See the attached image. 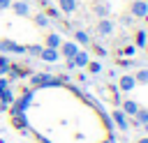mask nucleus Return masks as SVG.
I'll list each match as a JSON object with an SVG mask.
<instances>
[{"instance_id": "f257e3e1", "label": "nucleus", "mask_w": 148, "mask_h": 143, "mask_svg": "<svg viewBox=\"0 0 148 143\" xmlns=\"http://www.w3.org/2000/svg\"><path fill=\"white\" fill-rule=\"evenodd\" d=\"M130 12H132V16L143 18V16L148 14V0H134V2L130 5Z\"/></svg>"}, {"instance_id": "f03ea898", "label": "nucleus", "mask_w": 148, "mask_h": 143, "mask_svg": "<svg viewBox=\"0 0 148 143\" xmlns=\"http://www.w3.org/2000/svg\"><path fill=\"white\" fill-rule=\"evenodd\" d=\"M0 51H5V53H25V46H21V44H16L12 39H2L0 42Z\"/></svg>"}, {"instance_id": "7ed1b4c3", "label": "nucleus", "mask_w": 148, "mask_h": 143, "mask_svg": "<svg viewBox=\"0 0 148 143\" xmlns=\"http://www.w3.org/2000/svg\"><path fill=\"white\" fill-rule=\"evenodd\" d=\"M39 58H42V60H46V62H58L60 51H58V48H49V46H46V48H42V51H39Z\"/></svg>"}, {"instance_id": "20e7f679", "label": "nucleus", "mask_w": 148, "mask_h": 143, "mask_svg": "<svg viewBox=\"0 0 148 143\" xmlns=\"http://www.w3.org/2000/svg\"><path fill=\"white\" fill-rule=\"evenodd\" d=\"M32 83L35 85H53V83H60V81L53 78V76H49V74H35L32 76Z\"/></svg>"}, {"instance_id": "39448f33", "label": "nucleus", "mask_w": 148, "mask_h": 143, "mask_svg": "<svg viewBox=\"0 0 148 143\" xmlns=\"http://www.w3.org/2000/svg\"><path fill=\"white\" fill-rule=\"evenodd\" d=\"M76 51H79V46H76L74 42H60V53H62L67 60H69V58H72Z\"/></svg>"}, {"instance_id": "423d86ee", "label": "nucleus", "mask_w": 148, "mask_h": 143, "mask_svg": "<svg viewBox=\"0 0 148 143\" xmlns=\"http://www.w3.org/2000/svg\"><path fill=\"white\" fill-rule=\"evenodd\" d=\"M97 32L99 35H111L113 32V21H109V18H99V23H97Z\"/></svg>"}, {"instance_id": "0eeeda50", "label": "nucleus", "mask_w": 148, "mask_h": 143, "mask_svg": "<svg viewBox=\"0 0 148 143\" xmlns=\"http://www.w3.org/2000/svg\"><path fill=\"white\" fill-rule=\"evenodd\" d=\"M113 122H116V127L118 129H127V115L123 113V111H113Z\"/></svg>"}, {"instance_id": "6e6552de", "label": "nucleus", "mask_w": 148, "mask_h": 143, "mask_svg": "<svg viewBox=\"0 0 148 143\" xmlns=\"http://www.w3.org/2000/svg\"><path fill=\"white\" fill-rule=\"evenodd\" d=\"M12 9H14L18 16H28V14H30V7H28V2H18V0H16V2H12Z\"/></svg>"}, {"instance_id": "1a4fd4ad", "label": "nucleus", "mask_w": 148, "mask_h": 143, "mask_svg": "<svg viewBox=\"0 0 148 143\" xmlns=\"http://www.w3.org/2000/svg\"><path fill=\"white\" fill-rule=\"evenodd\" d=\"M134 85H136V81H134V76H130V74H125V76L120 78V90H125V92H127V90H132Z\"/></svg>"}, {"instance_id": "9d476101", "label": "nucleus", "mask_w": 148, "mask_h": 143, "mask_svg": "<svg viewBox=\"0 0 148 143\" xmlns=\"http://www.w3.org/2000/svg\"><path fill=\"white\" fill-rule=\"evenodd\" d=\"M136 111H139V104H136V101H132V99H127V101L123 104V113H125V115H134Z\"/></svg>"}, {"instance_id": "9b49d317", "label": "nucleus", "mask_w": 148, "mask_h": 143, "mask_svg": "<svg viewBox=\"0 0 148 143\" xmlns=\"http://www.w3.org/2000/svg\"><path fill=\"white\" fill-rule=\"evenodd\" d=\"M58 5H60V9L65 14H72L76 9V0H58Z\"/></svg>"}, {"instance_id": "f8f14e48", "label": "nucleus", "mask_w": 148, "mask_h": 143, "mask_svg": "<svg viewBox=\"0 0 148 143\" xmlns=\"http://www.w3.org/2000/svg\"><path fill=\"white\" fill-rule=\"evenodd\" d=\"M92 12H95L99 18H106V16H109V5L99 2V5H95V7H92Z\"/></svg>"}, {"instance_id": "ddd939ff", "label": "nucleus", "mask_w": 148, "mask_h": 143, "mask_svg": "<svg viewBox=\"0 0 148 143\" xmlns=\"http://www.w3.org/2000/svg\"><path fill=\"white\" fill-rule=\"evenodd\" d=\"M14 127H18V129H25V118H23V111H14Z\"/></svg>"}, {"instance_id": "4468645a", "label": "nucleus", "mask_w": 148, "mask_h": 143, "mask_svg": "<svg viewBox=\"0 0 148 143\" xmlns=\"http://www.w3.org/2000/svg\"><path fill=\"white\" fill-rule=\"evenodd\" d=\"M46 46H49V48H58V46H60V37H58L56 32H51V35L46 37Z\"/></svg>"}, {"instance_id": "2eb2a0df", "label": "nucleus", "mask_w": 148, "mask_h": 143, "mask_svg": "<svg viewBox=\"0 0 148 143\" xmlns=\"http://www.w3.org/2000/svg\"><path fill=\"white\" fill-rule=\"evenodd\" d=\"M74 39L81 42V44H90V37H88V32H83V30H76V32H74Z\"/></svg>"}, {"instance_id": "dca6fc26", "label": "nucleus", "mask_w": 148, "mask_h": 143, "mask_svg": "<svg viewBox=\"0 0 148 143\" xmlns=\"http://www.w3.org/2000/svg\"><path fill=\"white\" fill-rule=\"evenodd\" d=\"M134 81H136V83H148V69H139V72L134 74Z\"/></svg>"}, {"instance_id": "f3484780", "label": "nucleus", "mask_w": 148, "mask_h": 143, "mask_svg": "<svg viewBox=\"0 0 148 143\" xmlns=\"http://www.w3.org/2000/svg\"><path fill=\"white\" fill-rule=\"evenodd\" d=\"M9 67H12L9 58H7V55H0V74H7V72H9Z\"/></svg>"}, {"instance_id": "a211bd4d", "label": "nucleus", "mask_w": 148, "mask_h": 143, "mask_svg": "<svg viewBox=\"0 0 148 143\" xmlns=\"http://www.w3.org/2000/svg\"><path fill=\"white\" fill-rule=\"evenodd\" d=\"M134 115H136V122H141V125H146V122H148V111H146V108H139Z\"/></svg>"}, {"instance_id": "6ab92c4d", "label": "nucleus", "mask_w": 148, "mask_h": 143, "mask_svg": "<svg viewBox=\"0 0 148 143\" xmlns=\"http://www.w3.org/2000/svg\"><path fill=\"white\" fill-rule=\"evenodd\" d=\"M35 23H37L39 28H44V25H49V16H46V14H37V16H35Z\"/></svg>"}, {"instance_id": "aec40b11", "label": "nucleus", "mask_w": 148, "mask_h": 143, "mask_svg": "<svg viewBox=\"0 0 148 143\" xmlns=\"http://www.w3.org/2000/svg\"><path fill=\"white\" fill-rule=\"evenodd\" d=\"M136 46H146V32L143 30L136 32Z\"/></svg>"}, {"instance_id": "412c9836", "label": "nucleus", "mask_w": 148, "mask_h": 143, "mask_svg": "<svg viewBox=\"0 0 148 143\" xmlns=\"http://www.w3.org/2000/svg\"><path fill=\"white\" fill-rule=\"evenodd\" d=\"M88 69H90V72H92V74H99V72H102V65H99V62H95V60H92V62H88Z\"/></svg>"}, {"instance_id": "4be33fe9", "label": "nucleus", "mask_w": 148, "mask_h": 143, "mask_svg": "<svg viewBox=\"0 0 148 143\" xmlns=\"http://www.w3.org/2000/svg\"><path fill=\"white\" fill-rule=\"evenodd\" d=\"M39 51H42V46H25V53H30V55H39Z\"/></svg>"}, {"instance_id": "5701e85b", "label": "nucleus", "mask_w": 148, "mask_h": 143, "mask_svg": "<svg viewBox=\"0 0 148 143\" xmlns=\"http://www.w3.org/2000/svg\"><path fill=\"white\" fill-rule=\"evenodd\" d=\"M46 16H51V18H58V16H60V12H58V9H53V7H49V9H46Z\"/></svg>"}, {"instance_id": "b1692460", "label": "nucleus", "mask_w": 148, "mask_h": 143, "mask_svg": "<svg viewBox=\"0 0 148 143\" xmlns=\"http://www.w3.org/2000/svg\"><path fill=\"white\" fill-rule=\"evenodd\" d=\"M123 53H125V55H134V46H125Z\"/></svg>"}, {"instance_id": "393cba45", "label": "nucleus", "mask_w": 148, "mask_h": 143, "mask_svg": "<svg viewBox=\"0 0 148 143\" xmlns=\"http://www.w3.org/2000/svg\"><path fill=\"white\" fill-rule=\"evenodd\" d=\"M7 7H12V0H0V9H7Z\"/></svg>"}, {"instance_id": "a878e982", "label": "nucleus", "mask_w": 148, "mask_h": 143, "mask_svg": "<svg viewBox=\"0 0 148 143\" xmlns=\"http://www.w3.org/2000/svg\"><path fill=\"white\" fill-rule=\"evenodd\" d=\"M118 65H120V67H130V65H132V60H118Z\"/></svg>"}, {"instance_id": "bb28decb", "label": "nucleus", "mask_w": 148, "mask_h": 143, "mask_svg": "<svg viewBox=\"0 0 148 143\" xmlns=\"http://www.w3.org/2000/svg\"><path fill=\"white\" fill-rule=\"evenodd\" d=\"M7 88V78H0V90H5Z\"/></svg>"}, {"instance_id": "cd10ccee", "label": "nucleus", "mask_w": 148, "mask_h": 143, "mask_svg": "<svg viewBox=\"0 0 148 143\" xmlns=\"http://www.w3.org/2000/svg\"><path fill=\"white\" fill-rule=\"evenodd\" d=\"M139 143H148V138H141V141H139Z\"/></svg>"}, {"instance_id": "c85d7f7f", "label": "nucleus", "mask_w": 148, "mask_h": 143, "mask_svg": "<svg viewBox=\"0 0 148 143\" xmlns=\"http://www.w3.org/2000/svg\"><path fill=\"white\" fill-rule=\"evenodd\" d=\"M143 48H146V53H148V42H146V46H143Z\"/></svg>"}, {"instance_id": "c756f323", "label": "nucleus", "mask_w": 148, "mask_h": 143, "mask_svg": "<svg viewBox=\"0 0 148 143\" xmlns=\"http://www.w3.org/2000/svg\"><path fill=\"white\" fill-rule=\"evenodd\" d=\"M143 18H146V25H148V14H146V16H143Z\"/></svg>"}, {"instance_id": "7c9ffc66", "label": "nucleus", "mask_w": 148, "mask_h": 143, "mask_svg": "<svg viewBox=\"0 0 148 143\" xmlns=\"http://www.w3.org/2000/svg\"><path fill=\"white\" fill-rule=\"evenodd\" d=\"M146 129H148V122H146Z\"/></svg>"}, {"instance_id": "2f4dec72", "label": "nucleus", "mask_w": 148, "mask_h": 143, "mask_svg": "<svg viewBox=\"0 0 148 143\" xmlns=\"http://www.w3.org/2000/svg\"><path fill=\"white\" fill-rule=\"evenodd\" d=\"M109 143H113V138H111V141H109Z\"/></svg>"}]
</instances>
